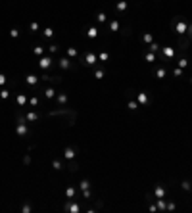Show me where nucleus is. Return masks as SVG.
Masks as SVG:
<instances>
[{
  "mask_svg": "<svg viewBox=\"0 0 192 213\" xmlns=\"http://www.w3.org/2000/svg\"><path fill=\"white\" fill-rule=\"evenodd\" d=\"M29 29L33 31V33H37V31H39V23H37V21H33V23L29 25Z\"/></svg>",
  "mask_w": 192,
  "mask_h": 213,
  "instance_id": "obj_40",
  "label": "nucleus"
},
{
  "mask_svg": "<svg viewBox=\"0 0 192 213\" xmlns=\"http://www.w3.org/2000/svg\"><path fill=\"white\" fill-rule=\"evenodd\" d=\"M158 50H159V44H158V42L148 44V52H154V54H158Z\"/></svg>",
  "mask_w": 192,
  "mask_h": 213,
  "instance_id": "obj_34",
  "label": "nucleus"
},
{
  "mask_svg": "<svg viewBox=\"0 0 192 213\" xmlns=\"http://www.w3.org/2000/svg\"><path fill=\"white\" fill-rule=\"evenodd\" d=\"M140 40H142V44H152L154 42V35L152 33H144L140 37Z\"/></svg>",
  "mask_w": 192,
  "mask_h": 213,
  "instance_id": "obj_13",
  "label": "nucleus"
},
{
  "mask_svg": "<svg viewBox=\"0 0 192 213\" xmlns=\"http://www.w3.org/2000/svg\"><path fill=\"white\" fill-rule=\"evenodd\" d=\"M25 119H27V123H35V121L39 119V113H37V111H27Z\"/></svg>",
  "mask_w": 192,
  "mask_h": 213,
  "instance_id": "obj_17",
  "label": "nucleus"
},
{
  "mask_svg": "<svg viewBox=\"0 0 192 213\" xmlns=\"http://www.w3.org/2000/svg\"><path fill=\"white\" fill-rule=\"evenodd\" d=\"M162 52H163V56H165L167 60H173L175 56H177V48H173V46H163Z\"/></svg>",
  "mask_w": 192,
  "mask_h": 213,
  "instance_id": "obj_7",
  "label": "nucleus"
},
{
  "mask_svg": "<svg viewBox=\"0 0 192 213\" xmlns=\"http://www.w3.org/2000/svg\"><path fill=\"white\" fill-rule=\"evenodd\" d=\"M150 211H152V213H156V211H158V205H156V204H152V205H150Z\"/></svg>",
  "mask_w": 192,
  "mask_h": 213,
  "instance_id": "obj_46",
  "label": "nucleus"
},
{
  "mask_svg": "<svg viewBox=\"0 0 192 213\" xmlns=\"http://www.w3.org/2000/svg\"><path fill=\"white\" fill-rule=\"evenodd\" d=\"M175 207H177V205H175L173 202H171V204H167V211H175Z\"/></svg>",
  "mask_w": 192,
  "mask_h": 213,
  "instance_id": "obj_45",
  "label": "nucleus"
},
{
  "mask_svg": "<svg viewBox=\"0 0 192 213\" xmlns=\"http://www.w3.org/2000/svg\"><path fill=\"white\" fill-rule=\"evenodd\" d=\"M115 8H117V12H127V10H129V2H127V0H119Z\"/></svg>",
  "mask_w": 192,
  "mask_h": 213,
  "instance_id": "obj_14",
  "label": "nucleus"
},
{
  "mask_svg": "<svg viewBox=\"0 0 192 213\" xmlns=\"http://www.w3.org/2000/svg\"><path fill=\"white\" fill-rule=\"evenodd\" d=\"M10 37H12V39H17V37H19V29H15V27L10 29Z\"/></svg>",
  "mask_w": 192,
  "mask_h": 213,
  "instance_id": "obj_36",
  "label": "nucleus"
},
{
  "mask_svg": "<svg viewBox=\"0 0 192 213\" xmlns=\"http://www.w3.org/2000/svg\"><path fill=\"white\" fill-rule=\"evenodd\" d=\"M73 196H75V188H73V186H67V188H65V198L67 200H73Z\"/></svg>",
  "mask_w": 192,
  "mask_h": 213,
  "instance_id": "obj_24",
  "label": "nucleus"
},
{
  "mask_svg": "<svg viewBox=\"0 0 192 213\" xmlns=\"http://www.w3.org/2000/svg\"><path fill=\"white\" fill-rule=\"evenodd\" d=\"M64 209H65V211H69V213H79V211H81V205L77 204L75 200H67V202H65V205H64Z\"/></svg>",
  "mask_w": 192,
  "mask_h": 213,
  "instance_id": "obj_4",
  "label": "nucleus"
},
{
  "mask_svg": "<svg viewBox=\"0 0 192 213\" xmlns=\"http://www.w3.org/2000/svg\"><path fill=\"white\" fill-rule=\"evenodd\" d=\"M92 75H94L96 79H104V77H106V71H104V69H96V67H94V71H92Z\"/></svg>",
  "mask_w": 192,
  "mask_h": 213,
  "instance_id": "obj_26",
  "label": "nucleus"
},
{
  "mask_svg": "<svg viewBox=\"0 0 192 213\" xmlns=\"http://www.w3.org/2000/svg\"><path fill=\"white\" fill-rule=\"evenodd\" d=\"M181 188H183L184 192H188V190H192V183L190 180H183V183H181Z\"/></svg>",
  "mask_w": 192,
  "mask_h": 213,
  "instance_id": "obj_29",
  "label": "nucleus"
},
{
  "mask_svg": "<svg viewBox=\"0 0 192 213\" xmlns=\"http://www.w3.org/2000/svg\"><path fill=\"white\" fill-rule=\"evenodd\" d=\"M108 29H110L112 33L119 31V21H117V19H112V21H108Z\"/></svg>",
  "mask_w": 192,
  "mask_h": 213,
  "instance_id": "obj_19",
  "label": "nucleus"
},
{
  "mask_svg": "<svg viewBox=\"0 0 192 213\" xmlns=\"http://www.w3.org/2000/svg\"><path fill=\"white\" fill-rule=\"evenodd\" d=\"M75 155H77V152H75V148L67 146V148L64 150V158H65V159H75Z\"/></svg>",
  "mask_w": 192,
  "mask_h": 213,
  "instance_id": "obj_10",
  "label": "nucleus"
},
{
  "mask_svg": "<svg viewBox=\"0 0 192 213\" xmlns=\"http://www.w3.org/2000/svg\"><path fill=\"white\" fill-rule=\"evenodd\" d=\"M137 102L138 104H140V106L144 108V106H148V104H150V96H148V92H138V94H137Z\"/></svg>",
  "mask_w": 192,
  "mask_h": 213,
  "instance_id": "obj_6",
  "label": "nucleus"
},
{
  "mask_svg": "<svg viewBox=\"0 0 192 213\" xmlns=\"http://www.w3.org/2000/svg\"><path fill=\"white\" fill-rule=\"evenodd\" d=\"M6 81H8V77L4 75V73H0V86H4V85H6Z\"/></svg>",
  "mask_w": 192,
  "mask_h": 213,
  "instance_id": "obj_41",
  "label": "nucleus"
},
{
  "mask_svg": "<svg viewBox=\"0 0 192 213\" xmlns=\"http://www.w3.org/2000/svg\"><path fill=\"white\" fill-rule=\"evenodd\" d=\"M177 64H179V67H181V69H186V67H188V60H186V58H179V61H177Z\"/></svg>",
  "mask_w": 192,
  "mask_h": 213,
  "instance_id": "obj_33",
  "label": "nucleus"
},
{
  "mask_svg": "<svg viewBox=\"0 0 192 213\" xmlns=\"http://www.w3.org/2000/svg\"><path fill=\"white\" fill-rule=\"evenodd\" d=\"M154 75L158 77V79H165V75H167V71H165L163 67H156V69H154Z\"/></svg>",
  "mask_w": 192,
  "mask_h": 213,
  "instance_id": "obj_18",
  "label": "nucleus"
},
{
  "mask_svg": "<svg viewBox=\"0 0 192 213\" xmlns=\"http://www.w3.org/2000/svg\"><path fill=\"white\" fill-rule=\"evenodd\" d=\"M29 106L37 108V106H39V98H37V96H31V98H29Z\"/></svg>",
  "mask_w": 192,
  "mask_h": 213,
  "instance_id": "obj_35",
  "label": "nucleus"
},
{
  "mask_svg": "<svg viewBox=\"0 0 192 213\" xmlns=\"http://www.w3.org/2000/svg\"><path fill=\"white\" fill-rule=\"evenodd\" d=\"M54 58L52 56H40V60H39V67L40 69H44V71H48L52 65H54Z\"/></svg>",
  "mask_w": 192,
  "mask_h": 213,
  "instance_id": "obj_2",
  "label": "nucleus"
},
{
  "mask_svg": "<svg viewBox=\"0 0 192 213\" xmlns=\"http://www.w3.org/2000/svg\"><path fill=\"white\" fill-rule=\"evenodd\" d=\"M21 211H23V213H31V211H33V207H31L29 204H25V205L21 207Z\"/></svg>",
  "mask_w": 192,
  "mask_h": 213,
  "instance_id": "obj_42",
  "label": "nucleus"
},
{
  "mask_svg": "<svg viewBox=\"0 0 192 213\" xmlns=\"http://www.w3.org/2000/svg\"><path fill=\"white\" fill-rule=\"evenodd\" d=\"M65 52H67V58H77V56H79V52H77V48H73V46H67V48H65Z\"/></svg>",
  "mask_w": 192,
  "mask_h": 213,
  "instance_id": "obj_20",
  "label": "nucleus"
},
{
  "mask_svg": "<svg viewBox=\"0 0 192 213\" xmlns=\"http://www.w3.org/2000/svg\"><path fill=\"white\" fill-rule=\"evenodd\" d=\"M8 96H10V92L6 90V88H2V90H0V98H2V100H6Z\"/></svg>",
  "mask_w": 192,
  "mask_h": 213,
  "instance_id": "obj_39",
  "label": "nucleus"
},
{
  "mask_svg": "<svg viewBox=\"0 0 192 213\" xmlns=\"http://www.w3.org/2000/svg\"><path fill=\"white\" fill-rule=\"evenodd\" d=\"M15 134H17V136H27V134H29L27 121H21V123H17V127H15Z\"/></svg>",
  "mask_w": 192,
  "mask_h": 213,
  "instance_id": "obj_5",
  "label": "nucleus"
},
{
  "mask_svg": "<svg viewBox=\"0 0 192 213\" xmlns=\"http://www.w3.org/2000/svg\"><path fill=\"white\" fill-rule=\"evenodd\" d=\"M48 50H50V54H54V52H58V50H60V44H50V46H48Z\"/></svg>",
  "mask_w": 192,
  "mask_h": 213,
  "instance_id": "obj_38",
  "label": "nucleus"
},
{
  "mask_svg": "<svg viewBox=\"0 0 192 213\" xmlns=\"http://www.w3.org/2000/svg\"><path fill=\"white\" fill-rule=\"evenodd\" d=\"M52 169H54V171H61V169H64V163H61L60 159H54V161H52Z\"/></svg>",
  "mask_w": 192,
  "mask_h": 213,
  "instance_id": "obj_27",
  "label": "nucleus"
},
{
  "mask_svg": "<svg viewBox=\"0 0 192 213\" xmlns=\"http://www.w3.org/2000/svg\"><path fill=\"white\" fill-rule=\"evenodd\" d=\"M54 96H56V90H54L52 86H48V88L44 90V98H48V100H52Z\"/></svg>",
  "mask_w": 192,
  "mask_h": 213,
  "instance_id": "obj_23",
  "label": "nucleus"
},
{
  "mask_svg": "<svg viewBox=\"0 0 192 213\" xmlns=\"http://www.w3.org/2000/svg\"><path fill=\"white\" fill-rule=\"evenodd\" d=\"M15 102H17V106H19V108H23V106H25V104H27L29 100H27V96H25L23 92H19V94L15 96Z\"/></svg>",
  "mask_w": 192,
  "mask_h": 213,
  "instance_id": "obj_12",
  "label": "nucleus"
},
{
  "mask_svg": "<svg viewBox=\"0 0 192 213\" xmlns=\"http://www.w3.org/2000/svg\"><path fill=\"white\" fill-rule=\"evenodd\" d=\"M67 100H69V98H67L65 92H58V104H61V106H64V104H67Z\"/></svg>",
  "mask_w": 192,
  "mask_h": 213,
  "instance_id": "obj_25",
  "label": "nucleus"
},
{
  "mask_svg": "<svg viewBox=\"0 0 192 213\" xmlns=\"http://www.w3.org/2000/svg\"><path fill=\"white\" fill-rule=\"evenodd\" d=\"M173 75H175V77H181V75H183V69H181V67H175V69H173Z\"/></svg>",
  "mask_w": 192,
  "mask_h": 213,
  "instance_id": "obj_43",
  "label": "nucleus"
},
{
  "mask_svg": "<svg viewBox=\"0 0 192 213\" xmlns=\"http://www.w3.org/2000/svg\"><path fill=\"white\" fill-rule=\"evenodd\" d=\"M81 61H83V65H96V61H98L96 52H87L85 58H81Z\"/></svg>",
  "mask_w": 192,
  "mask_h": 213,
  "instance_id": "obj_3",
  "label": "nucleus"
},
{
  "mask_svg": "<svg viewBox=\"0 0 192 213\" xmlns=\"http://www.w3.org/2000/svg\"><path fill=\"white\" fill-rule=\"evenodd\" d=\"M156 58H158V56H156L154 52H146V54H144V60H146L148 64H154V61H156Z\"/></svg>",
  "mask_w": 192,
  "mask_h": 213,
  "instance_id": "obj_21",
  "label": "nucleus"
},
{
  "mask_svg": "<svg viewBox=\"0 0 192 213\" xmlns=\"http://www.w3.org/2000/svg\"><path fill=\"white\" fill-rule=\"evenodd\" d=\"M156 205H158L159 211H167V204H165L163 198H156Z\"/></svg>",
  "mask_w": 192,
  "mask_h": 213,
  "instance_id": "obj_15",
  "label": "nucleus"
},
{
  "mask_svg": "<svg viewBox=\"0 0 192 213\" xmlns=\"http://www.w3.org/2000/svg\"><path fill=\"white\" fill-rule=\"evenodd\" d=\"M25 83H27V85H31V86H37V85H39V77L33 75V73H29L27 77H25Z\"/></svg>",
  "mask_w": 192,
  "mask_h": 213,
  "instance_id": "obj_11",
  "label": "nucleus"
},
{
  "mask_svg": "<svg viewBox=\"0 0 192 213\" xmlns=\"http://www.w3.org/2000/svg\"><path fill=\"white\" fill-rule=\"evenodd\" d=\"M98 60H100V61H108V60H110V54H108V52H102V54L98 56Z\"/></svg>",
  "mask_w": 192,
  "mask_h": 213,
  "instance_id": "obj_37",
  "label": "nucleus"
},
{
  "mask_svg": "<svg viewBox=\"0 0 192 213\" xmlns=\"http://www.w3.org/2000/svg\"><path fill=\"white\" fill-rule=\"evenodd\" d=\"M23 163H25V165H29V163H31V158H29V155H25V159H23Z\"/></svg>",
  "mask_w": 192,
  "mask_h": 213,
  "instance_id": "obj_47",
  "label": "nucleus"
},
{
  "mask_svg": "<svg viewBox=\"0 0 192 213\" xmlns=\"http://www.w3.org/2000/svg\"><path fill=\"white\" fill-rule=\"evenodd\" d=\"M127 108H129L131 111H137V110H138V102H134V100H129V102H127Z\"/></svg>",
  "mask_w": 192,
  "mask_h": 213,
  "instance_id": "obj_28",
  "label": "nucleus"
},
{
  "mask_svg": "<svg viewBox=\"0 0 192 213\" xmlns=\"http://www.w3.org/2000/svg\"><path fill=\"white\" fill-rule=\"evenodd\" d=\"M96 19H98L100 23H106V21H108V15L104 14V12H98V14H96Z\"/></svg>",
  "mask_w": 192,
  "mask_h": 213,
  "instance_id": "obj_31",
  "label": "nucleus"
},
{
  "mask_svg": "<svg viewBox=\"0 0 192 213\" xmlns=\"http://www.w3.org/2000/svg\"><path fill=\"white\" fill-rule=\"evenodd\" d=\"M79 188H81V190H89V188H90V180L83 179V180H81V184H79Z\"/></svg>",
  "mask_w": 192,
  "mask_h": 213,
  "instance_id": "obj_30",
  "label": "nucleus"
},
{
  "mask_svg": "<svg viewBox=\"0 0 192 213\" xmlns=\"http://www.w3.org/2000/svg\"><path fill=\"white\" fill-rule=\"evenodd\" d=\"M42 35H44L46 39H52V37H54V29H52V27H46V29L42 31Z\"/></svg>",
  "mask_w": 192,
  "mask_h": 213,
  "instance_id": "obj_32",
  "label": "nucleus"
},
{
  "mask_svg": "<svg viewBox=\"0 0 192 213\" xmlns=\"http://www.w3.org/2000/svg\"><path fill=\"white\" fill-rule=\"evenodd\" d=\"M171 27H173V31L177 35L183 37V35L186 33V29H188V21H186V19H175V21L171 23Z\"/></svg>",
  "mask_w": 192,
  "mask_h": 213,
  "instance_id": "obj_1",
  "label": "nucleus"
},
{
  "mask_svg": "<svg viewBox=\"0 0 192 213\" xmlns=\"http://www.w3.org/2000/svg\"><path fill=\"white\" fill-rule=\"evenodd\" d=\"M58 65H60V69H69V67H71V60L64 56V58L58 60Z\"/></svg>",
  "mask_w": 192,
  "mask_h": 213,
  "instance_id": "obj_9",
  "label": "nucleus"
},
{
  "mask_svg": "<svg viewBox=\"0 0 192 213\" xmlns=\"http://www.w3.org/2000/svg\"><path fill=\"white\" fill-rule=\"evenodd\" d=\"M33 54H35V56H44V46H42V44H37V46L33 48Z\"/></svg>",
  "mask_w": 192,
  "mask_h": 213,
  "instance_id": "obj_22",
  "label": "nucleus"
},
{
  "mask_svg": "<svg viewBox=\"0 0 192 213\" xmlns=\"http://www.w3.org/2000/svg\"><path fill=\"white\" fill-rule=\"evenodd\" d=\"M165 194H167L165 186H162V184L156 186V190H154V196H156V198H165Z\"/></svg>",
  "mask_w": 192,
  "mask_h": 213,
  "instance_id": "obj_8",
  "label": "nucleus"
},
{
  "mask_svg": "<svg viewBox=\"0 0 192 213\" xmlns=\"http://www.w3.org/2000/svg\"><path fill=\"white\" fill-rule=\"evenodd\" d=\"M90 196H92V194H90V188H89V190H83V198H85V200H89Z\"/></svg>",
  "mask_w": 192,
  "mask_h": 213,
  "instance_id": "obj_44",
  "label": "nucleus"
},
{
  "mask_svg": "<svg viewBox=\"0 0 192 213\" xmlns=\"http://www.w3.org/2000/svg\"><path fill=\"white\" fill-rule=\"evenodd\" d=\"M87 37H89V39H96L98 37V27H94V25L89 27V29H87Z\"/></svg>",
  "mask_w": 192,
  "mask_h": 213,
  "instance_id": "obj_16",
  "label": "nucleus"
}]
</instances>
